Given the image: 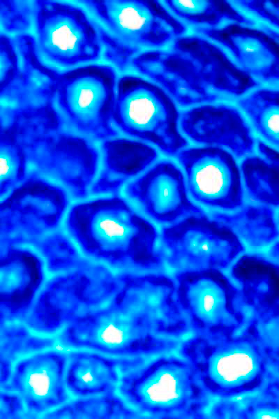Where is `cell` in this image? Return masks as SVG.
Instances as JSON below:
<instances>
[{"label":"cell","mask_w":279,"mask_h":419,"mask_svg":"<svg viewBox=\"0 0 279 419\" xmlns=\"http://www.w3.org/2000/svg\"><path fill=\"white\" fill-rule=\"evenodd\" d=\"M165 260L176 271L229 267L245 251L242 240L211 216L195 214L164 227Z\"/></svg>","instance_id":"13"},{"label":"cell","mask_w":279,"mask_h":419,"mask_svg":"<svg viewBox=\"0 0 279 419\" xmlns=\"http://www.w3.org/2000/svg\"><path fill=\"white\" fill-rule=\"evenodd\" d=\"M33 332L22 322L0 323L1 387L8 382L14 365L23 357L54 346L55 339Z\"/></svg>","instance_id":"27"},{"label":"cell","mask_w":279,"mask_h":419,"mask_svg":"<svg viewBox=\"0 0 279 419\" xmlns=\"http://www.w3.org/2000/svg\"><path fill=\"white\" fill-rule=\"evenodd\" d=\"M0 197L6 196L27 178L24 149L10 135L0 132Z\"/></svg>","instance_id":"30"},{"label":"cell","mask_w":279,"mask_h":419,"mask_svg":"<svg viewBox=\"0 0 279 419\" xmlns=\"http://www.w3.org/2000/svg\"><path fill=\"white\" fill-rule=\"evenodd\" d=\"M194 30L228 50L236 64L259 84L279 88V43L259 27L230 23Z\"/></svg>","instance_id":"20"},{"label":"cell","mask_w":279,"mask_h":419,"mask_svg":"<svg viewBox=\"0 0 279 419\" xmlns=\"http://www.w3.org/2000/svg\"><path fill=\"white\" fill-rule=\"evenodd\" d=\"M25 152L35 172L61 182L74 198L90 193L99 154L85 138L62 131L47 133L31 142Z\"/></svg>","instance_id":"16"},{"label":"cell","mask_w":279,"mask_h":419,"mask_svg":"<svg viewBox=\"0 0 279 419\" xmlns=\"http://www.w3.org/2000/svg\"><path fill=\"white\" fill-rule=\"evenodd\" d=\"M180 128L192 141L218 147L241 158L257 146L246 119L234 105L213 103L191 107L180 115Z\"/></svg>","instance_id":"19"},{"label":"cell","mask_w":279,"mask_h":419,"mask_svg":"<svg viewBox=\"0 0 279 419\" xmlns=\"http://www.w3.org/2000/svg\"><path fill=\"white\" fill-rule=\"evenodd\" d=\"M118 390L144 416L199 418L205 416L209 395L183 358L160 356L124 373Z\"/></svg>","instance_id":"6"},{"label":"cell","mask_w":279,"mask_h":419,"mask_svg":"<svg viewBox=\"0 0 279 419\" xmlns=\"http://www.w3.org/2000/svg\"><path fill=\"white\" fill-rule=\"evenodd\" d=\"M67 359V353L50 349L29 355L16 362L1 389L22 398L29 418L43 416L68 401Z\"/></svg>","instance_id":"17"},{"label":"cell","mask_w":279,"mask_h":419,"mask_svg":"<svg viewBox=\"0 0 279 419\" xmlns=\"http://www.w3.org/2000/svg\"><path fill=\"white\" fill-rule=\"evenodd\" d=\"M59 73L45 64L28 34L0 36V122L54 105Z\"/></svg>","instance_id":"10"},{"label":"cell","mask_w":279,"mask_h":419,"mask_svg":"<svg viewBox=\"0 0 279 419\" xmlns=\"http://www.w3.org/2000/svg\"><path fill=\"white\" fill-rule=\"evenodd\" d=\"M259 27L265 31H266L279 43V32L264 24H261Z\"/></svg>","instance_id":"35"},{"label":"cell","mask_w":279,"mask_h":419,"mask_svg":"<svg viewBox=\"0 0 279 419\" xmlns=\"http://www.w3.org/2000/svg\"><path fill=\"white\" fill-rule=\"evenodd\" d=\"M93 15L106 60L121 71L143 48H160L184 36L187 27L159 1L83 0Z\"/></svg>","instance_id":"4"},{"label":"cell","mask_w":279,"mask_h":419,"mask_svg":"<svg viewBox=\"0 0 279 419\" xmlns=\"http://www.w3.org/2000/svg\"><path fill=\"white\" fill-rule=\"evenodd\" d=\"M275 209L262 204H243L232 212H213L211 217L225 224L252 247L273 244L279 239Z\"/></svg>","instance_id":"25"},{"label":"cell","mask_w":279,"mask_h":419,"mask_svg":"<svg viewBox=\"0 0 279 419\" xmlns=\"http://www.w3.org/2000/svg\"><path fill=\"white\" fill-rule=\"evenodd\" d=\"M66 226L86 256L114 268L156 271L164 264L156 228L119 196L75 205Z\"/></svg>","instance_id":"3"},{"label":"cell","mask_w":279,"mask_h":419,"mask_svg":"<svg viewBox=\"0 0 279 419\" xmlns=\"http://www.w3.org/2000/svg\"><path fill=\"white\" fill-rule=\"evenodd\" d=\"M233 3L279 32V0H239Z\"/></svg>","instance_id":"33"},{"label":"cell","mask_w":279,"mask_h":419,"mask_svg":"<svg viewBox=\"0 0 279 419\" xmlns=\"http://www.w3.org/2000/svg\"><path fill=\"white\" fill-rule=\"evenodd\" d=\"M131 66L181 107L239 99L260 85L219 45L199 35L183 36L167 49L141 52Z\"/></svg>","instance_id":"2"},{"label":"cell","mask_w":279,"mask_h":419,"mask_svg":"<svg viewBox=\"0 0 279 419\" xmlns=\"http://www.w3.org/2000/svg\"><path fill=\"white\" fill-rule=\"evenodd\" d=\"M117 82L111 66H80L59 73L54 100L79 133L104 141L118 135L112 126Z\"/></svg>","instance_id":"11"},{"label":"cell","mask_w":279,"mask_h":419,"mask_svg":"<svg viewBox=\"0 0 279 419\" xmlns=\"http://www.w3.org/2000/svg\"><path fill=\"white\" fill-rule=\"evenodd\" d=\"M117 277L119 288L112 297L62 330L59 343L144 360L180 346L190 328L175 280L160 272H123Z\"/></svg>","instance_id":"1"},{"label":"cell","mask_w":279,"mask_h":419,"mask_svg":"<svg viewBox=\"0 0 279 419\" xmlns=\"http://www.w3.org/2000/svg\"><path fill=\"white\" fill-rule=\"evenodd\" d=\"M44 280L43 265L32 251H0V323L24 322Z\"/></svg>","instance_id":"21"},{"label":"cell","mask_w":279,"mask_h":419,"mask_svg":"<svg viewBox=\"0 0 279 419\" xmlns=\"http://www.w3.org/2000/svg\"><path fill=\"white\" fill-rule=\"evenodd\" d=\"M125 191L160 223L172 224L190 215L204 214L190 199L185 176L170 161L158 162L128 183Z\"/></svg>","instance_id":"18"},{"label":"cell","mask_w":279,"mask_h":419,"mask_svg":"<svg viewBox=\"0 0 279 419\" xmlns=\"http://www.w3.org/2000/svg\"><path fill=\"white\" fill-rule=\"evenodd\" d=\"M29 418L22 398L15 392L1 389L0 418Z\"/></svg>","instance_id":"34"},{"label":"cell","mask_w":279,"mask_h":419,"mask_svg":"<svg viewBox=\"0 0 279 419\" xmlns=\"http://www.w3.org/2000/svg\"><path fill=\"white\" fill-rule=\"evenodd\" d=\"M176 157L195 200L227 212L244 204L241 168L231 152L218 147H195L182 149Z\"/></svg>","instance_id":"15"},{"label":"cell","mask_w":279,"mask_h":419,"mask_svg":"<svg viewBox=\"0 0 279 419\" xmlns=\"http://www.w3.org/2000/svg\"><path fill=\"white\" fill-rule=\"evenodd\" d=\"M68 202L63 189L35 171L29 174L0 204V251L24 245L35 248L56 231Z\"/></svg>","instance_id":"12"},{"label":"cell","mask_w":279,"mask_h":419,"mask_svg":"<svg viewBox=\"0 0 279 419\" xmlns=\"http://www.w3.org/2000/svg\"><path fill=\"white\" fill-rule=\"evenodd\" d=\"M35 249L43 256L51 272L70 270L86 260L67 237L57 230L45 237Z\"/></svg>","instance_id":"31"},{"label":"cell","mask_w":279,"mask_h":419,"mask_svg":"<svg viewBox=\"0 0 279 419\" xmlns=\"http://www.w3.org/2000/svg\"><path fill=\"white\" fill-rule=\"evenodd\" d=\"M179 353L209 395L221 399L236 398L252 393L264 384L268 365L245 332L195 334L182 341Z\"/></svg>","instance_id":"5"},{"label":"cell","mask_w":279,"mask_h":419,"mask_svg":"<svg viewBox=\"0 0 279 419\" xmlns=\"http://www.w3.org/2000/svg\"><path fill=\"white\" fill-rule=\"evenodd\" d=\"M34 1H0L1 27L7 33L24 34L34 22Z\"/></svg>","instance_id":"32"},{"label":"cell","mask_w":279,"mask_h":419,"mask_svg":"<svg viewBox=\"0 0 279 419\" xmlns=\"http://www.w3.org/2000/svg\"><path fill=\"white\" fill-rule=\"evenodd\" d=\"M258 155H248L240 168L244 189L255 203L279 207V152L261 140L257 142Z\"/></svg>","instance_id":"24"},{"label":"cell","mask_w":279,"mask_h":419,"mask_svg":"<svg viewBox=\"0 0 279 419\" xmlns=\"http://www.w3.org/2000/svg\"><path fill=\"white\" fill-rule=\"evenodd\" d=\"M67 358L66 383L68 390L80 397L114 394L121 376L145 362L86 351H71Z\"/></svg>","instance_id":"22"},{"label":"cell","mask_w":279,"mask_h":419,"mask_svg":"<svg viewBox=\"0 0 279 419\" xmlns=\"http://www.w3.org/2000/svg\"><path fill=\"white\" fill-rule=\"evenodd\" d=\"M237 104L262 141L279 152V88L257 87Z\"/></svg>","instance_id":"28"},{"label":"cell","mask_w":279,"mask_h":419,"mask_svg":"<svg viewBox=\"0 0 279 419\" xmlns=\"http://www.w3.org/2000/svg\"><path fill=\"white\" fill-rule=\"evenodd\" d=\"M277 219H278V224H279V212H278V214L277 216Z\"/></svg>","instance_id":"36"},{"label":"cell","mask_w":279,"mask_h":419,"mask_svg":"<svg viewBox=\"0 0 279 419\" xmlns=\"http://www.w3.org/2000/svg\"><path fill=\"white\" fill-rule=\"evenodd\" d=\"M101 150L102 166L91 188L93 194L118 192L158 156L157 151L148 144L121 138L104 140Z\"/></svg>","instance_id":"23"},{"label":"cell","mask_w":279,"mask_h":419,"mask_svg":"<svg viewBox=\"0 0 279 419\" xmlns=\"http://www.w3.org/2000/svg\"><path fill=\"white\" fill-rule=\"evenodd\" d=\"M174 280L180 306L195 334L233 335L245 327L246 300L221 270L176 271Z\"/></svg>","instance_id":"9"},{"label":"cell","mask_w":279,"mask_h":419,"mask_svg":"<svg viewBox=\"0 0 279 419\" xmlns=\"http://www.w3.org/2000/svg\"><path fill=\"white\" fill-rule=\"evenodd\" d=\"M164 5L178 19L197 27L218 28L223 24L236 23L254 26L255 22L246 16L231 1L224 0H167Z\"/></svg>","instance_id":"26"},{"label":"cell","mask_w":279,"mask_h":419,"mask_svg":"<svg viewBox=\"0 0 279 419\" xmlns=\"http://www.w3.org/2000/svg\"><path fill=\"white\" fill-rule=\"evenodd\" d=\"M176 103L158 84L126 75L117 82L113 123L126 135L176 156L188 142L180 131Z\"/></svg>","instance_id":"8"},{"label":"cell","mask_w":279,"mask_h":419,"mask_svg":"<svg viewBox=\"0 0 279 419\" xmlns=\"http://www.w3.org/2000/svg\"><path fill=\"white\" fill-rule=\"evenodd\" d=\"M119 285L117 274L86 259L45 284L23 323L36 333L52 335L103 306Z\"/></svg>","instance_id":"7"},{"label":"cell","mask_w":279,"mask_h":419,"mask_svg":"<svg viewBox=\"0 0 279 419\" xmlns=\"http://www.w3.org/2000/svg\"><path fill=\"white\" fill-rule=\"evenodd\" d=\"M36 42L51 62L73 66L98 60L103 46L92 20L81 8L64 2L34 1Z\"/></svg>","instance_id":"14"},{"label":"cell","mask_w":279,"mask_h":419,"mask_svg":"<svg viewBox=\"0 0 279 419\" xmlns=\"http://www.w3.org/2000/svg\"><path fill=\"white\" fill-rule=\"evenodd\" d=\"M116 395H100L80 397L66 402L45 413L43 418H140L143 415Z\"/></svg>","instance_id":"29"}]
</instances>
